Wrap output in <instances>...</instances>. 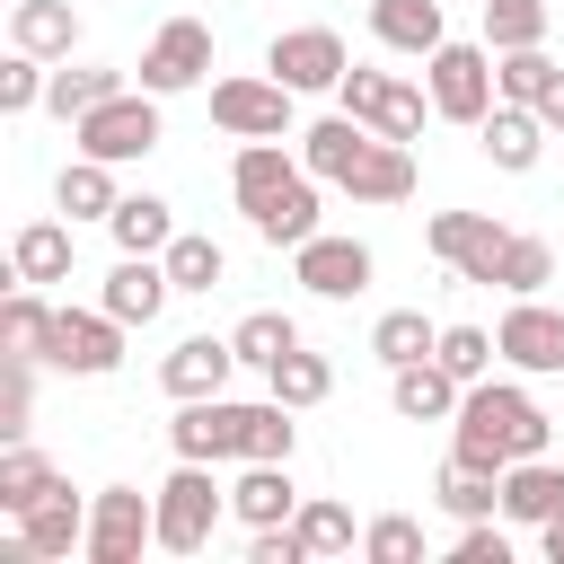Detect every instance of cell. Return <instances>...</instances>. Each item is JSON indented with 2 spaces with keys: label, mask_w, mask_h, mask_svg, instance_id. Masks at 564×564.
Segmentation results:
<instances>
[{
  "label": "cell",
  "mask_w": 564,
  "mask_h": 564,
  "mask_svg": "<svg viewBox=\"0 0 564 564\" xmlns=\"http://www.w3.org/2000/svg\"><path fill=\"white\" fill-rule=\"evenodd\" d=\"M300 159H308L317 185H335L352 203H405L414 194V150L370 132V123H352V115H317L300 132Z\"/></svg>",
  "instance_id": "obj_1"
},
{
  "label": "cell",
  "mask_w": 564,
  "mask_h": 564,
  "mask_svg": "<svg viewBox=\"0 0 564 564\" xmlns=\"http://www.w3.org/2000/svg\"><path fill=\"white\" fill-rule=\"evenodd\" d=\"M229 194H238V212H247V229H256L264 247L317 238V176H308V159H291L282 141H238Z\"/></svg>",
  "instance_id": "obj_2"
},
{
  "label": "cell",
  "mask_w": 564,
  "mask_h": 564,
  "mask_svg": "<svg viewBox=\"0 0 564 564\" xmlns=\"http://www.w3.org/2000/svg\"><path fill=\"white\" fill-rule=\"evenodd\" d=\"M546 441H555V423L538 414V397L529 388H502V379H476L467 397H458V441H449V458H476V467H511V458H546Z\"/></svg>",
  "instance_id": "obj_3"
},
{
  "label": "cell",
  "mask_w": 564,
  "mask_h": 564,
  "mask_svg": "<svg viewBox=\"0 0 564 564\" xmlns=\"http://www.w3.org/2000/svg\"><path fill=\"white\" fill-rule=\"evenodd\" d=\"M511 238H520V229H502L494 212H432V220H423V247H432L458 282H476V291H502Z\"/></svg>",
  "instance_id": "obj_4"
},
{
  "label": "cell",
  "mask_w": 564,
  "mask_h": 564,
  "mask_svg": "<svg viewBox=\"0 0 564 564\" xmlns=\"http://www.w3.org/2000/svg\"><path fill=\"white\" fill-rule=\"evenodd\" d=\"M220 511H229V494L212 485V458H176L167 485H159V546L167 555H203Z\"/></svg>",
  "instance_id": "obj_5"
},
{
  "label": "cell",
  "mask_w": 564,
  "mask_h": 564,
  "mask_svg": "<svg viewBox=\"0 0 564 564\" xmlns=\"http://www.w3.org/2000/svg\"><path fill=\"white\" fill-rule=\"evenodd\" d=\"M70 141H79L88 159H106V167H132V159L159 150V97H150V88H115L106 106H88V115L70 123Z\"/></svg>",
  "instance_id": "obj_6"
},
{
  "label": "cell",
  "mask_w": 564,
  "mask_h": 564,
  "mask_svg": "<svg viewBox=\"0 0 564 564\" xmlns=\"http://www.w3.org/2000/svg\"><path fill=\"white\" fill-rule=\"evenodd\" d=\"M141 546H159V494L141 485H106L88 502V564H141Z\"/></svg>",
  "instance_id": "obj_7"
},
{
  "label": "cell",
  "mask_w": 564,
  "mask_h": 564,
  "mask_svg": "<svg viewBox=\"0 0 564 564\" xmlns=\"http://www.w3.org/2000/svg\"><path fill=\"white\" fill-rule=\"evenodd\" d=\"M423 79H432V115L441 123H485L494 115V44H441L432 62H423Z\"/></svg>",
  "instance_id": "obj_8"
},
{
  "label": "cell",
  "mask_w": 564,
  "mask_h": 564,
  "mask_svg": "<svg viewBox=\"0 0 564 564\" xmlns=\"http://www.w3.org/2000/svg\"><path fill=\"white\" fill-rule=\"evenodd\" d=\"M291 97L300 88H282L273 70H238V79H212V123L229 141H282L291 132Z\"/></svg>",
  "instance_id": "obj_9"
},
{
  "label": "cell",
  "mask_w": 564,
  "mask_h": 564,
  "mask_svg": "<svg viewBox=\"0 0 564 564\" xmlns=\"http://www.w3.org/2000/svg\"><path fill=\"white\" fill-rule=\"evenodd\" d=\"M335 97H344L352 123H370V132H388V141H414V132H423V106H432L414 79H397V70H361V62L344 70Z\"/></svg>",
  "instance_id": "obj_10"
},
{
  "label": "cell",
  "mask_w": 564,
  "mask_h": 564,
  "mask_svg": "<svg viewBox=\"0 0 564 564\" xmlns=\"http://www.w3.org/2000/svg\"><path fill=\"white\" fill-rule=\"evenodd\" d=\"M123 335H132V326H123L106 300H97V308H62V317H53L44 361H53V370H70V379H106V370L123 361Z\"/></svg>",
  "instance_id": "obj_11"
},
{
  "label": "cell",
  "mask_w": 564,
  "mask_h": 564,
  "mask_svg": "<svg viewBox=\"0 0 564 564\" xmlns=\"http://www.w3.org/2000/svg\"><path fill=\"white\" fill-rule=\"evenodd\" d=\"M264 70H273L282 88L317 97V88H344L352 53H344V35H335V26H282V35L264 44Z\"/></svg>",
  "instance_id": "obj_12"
},
{
  "label": "cell",
  "mask_w": 564,
  "mask_h": 564,
  "mask_svg": "<svg viewBox=\"0 0 564 564\" xmlns=\"http://www.w3.org/2000/svg\"><path fill=\"white\" fill-rule=\"evenodd\" d=\"M212 79V26L203 18H167L159 35H150V53H141V88L150 97H185V88H203Z\"/></svg>",
  "instance_id": "obj_13"
},
{
  "label": "cell",
  "mask_w": 564,
  "mask_h": 564,
  "mask_svg": "<svg viewBox=\"0 0 564 564\" xmlns=\"http://www.w3.org/2000/svg\"><path fill=\"white\" fill-rule=\"evenodd\" d=\"M370 247L361 238H335V229H317V238H300L291 247V282L300 291H317V300H361L370 291Z\"/></svg>",
  "instance_id": "obj_14"
},
{
  "label": "cell",
  "mask_w": 564,
  "mask_h": 564,
  "mask_svg": "<svg viewBox=\"0 0 564 564\" xmlns=\"http://www.w3.org/2000/svg\"><path fill=\"white\" fill-rule=\"evenodd\" d=\"M494 344H502V361H511V370H529V379H555V370H564V308L529 291V300H511V308H502Z\"/></svg>",
  "instance_id": "obj_15"
},
{
  "label": "cell",
  "mask_w": 564,
  "mask_h": 564,
  "mask_svg": "<svg viewBox=\"0 0 564 564\" xmlns=\"http://www.w3.org/2000/svg\"><path fill=\"white\" fill-rule=\"evenodd\" d=\"M238 423H247V405H229V397H176V423H167V449L176 458H238Z\"/></svg>",
  "instance_id": "obj_16"
},
{
  "label": "cell",
  "mask_w": 564,
  "mask_h": 564,
  "mask_svg": "<svg viewBox=\"0 0 564 564\" xmlns=\"http://www.w3.org/2000/svg\"><path fill=\"white\" fill-rule=\"evenodd\" d=\"M229 370H247L229 335H185V344L159 361V388H167V397H220V388H229Z\"/></svg>",
  "instance_id": "obj_17"
},
{
  "label": "cell",
  "mask_w": 564,
  "mask_h": 564,
  "mask_svg": "<svg viewBox=\"0 0 564 564\" xmlns=\"http://www.w3.org/2000/svg\"><path fill=\"white\" fill-rule=\"evenodd\" d=\"M18 538L35 546V564H62V555H79V546H88V502H79L70 485H53L44 502H26V511H18Z\"/></svg>",
  "instance_id": "obj_18"
},
{
  "label": "cell",
  "mask_w": 564,
  "mask_h": 564,
  "mask_svg": "<svg viewBox=\"0 0 564 564\" xmlns=\"http://www.w3.org/2000/svg\"><path fill=\"white\" fill-rule=\"evenodd\" d=\"M476 132H485V159H494L502 176H529V167H538V150H546V115H538V106H520V97H494V115H485Z\"/></svg>",
  "instance_id": "obj_19"
},
{
  "label": "cell",
  "mask_w": 564,
  "mask_h": 564,
  "mask_svg": "<svg viewBox=\"0 0 564 564\" xmlns=\"http://www.w3.org/2000/svg\"><path fill=\"white\" fill-rule=\"evenodd\" d=\"M300 502H308V494L291 485V458H247V476L229 485V511H238L247 529H282Z\"/></svg>",
  "instance_id": "obj_20"
},
{
  "label": "cell",
  "mask_w": 564,
  "mask_h": 564,
  "mask_svg": "<svg viewBox=\"0 0 564 564\" xmlns=\"http://www.w3.org/2000/svg\"><path fill=\"white\" fill-rule=\"evenodd\" d=\"M564 511V467L555 458H511L502 467V520L511 529H546Z\"/></svg>",
  "instance_id": "obj_21"
},
{
  "label": "cell",
  "mask_w": 564,
  "mask_h": 564,
  "mask_svg": "<svg viewBox=\"0 0 564 564\" xmlns=\"http://www.w3.org/2000/svg\"><path fill=\"white\" fill-rule=\"evenodd\" d=\"M370 35H379L388 53L432 62V53L449 44V18H441V0H370Z\"/></svg>",
  "instance_id": "obj_22"
},
{
  "label": "cell",
  "mask_w": 564,
  "mask_h": 564,
  "mask_svg": "<svg viewBox=\"0 0 564 564\" xmlns=\"http://www.w3.org/2000/svg\"><path fill=\"white\" fill-rule=\"evenodd\" d=\"M458 379L441 370V361H405V370H388V405L405 414V423H458Z\"/></svg>",
  "instance_id": "obj_23"
},
{
  "label": "cell",
  "mask_w": 564,
  "mask_h": 564,
  "mask_svg": "<svg viewBox=\"0 0 564 564\" xmlns=\"http://www.w3.org/2000/svg\"><path fill=\"white\" fill-rule=\"evenodd\" d=\"M9 44L35 53V62H70V44H79V9H70V0H18V9H9Z\"/></svg>",
  "instance_id": "obj_24"
},
{
  "label": "cell",
  "mask_w": 564,
  "mask_h": 564,
  "mask_svg": "<svg viewBox=\"0 0 564 564\" xmlns=\"http://www.w3.org/2000/svg\"><path fill=\"white\" fill-rule=\"evenodd\" d=\"M167 291H176V282H167V264H159V256H123V264L106 273V291H97V300H106L123 326H150V317L167 308Z\"/></svg>",
  "instance_id": "obj_25"
},
{
  "label": "cell",
  "mask_w": 564,
  "mask_h": 564,
  "mask_svg": "<svg viewBox=\"0 0 564 564\" xmlns=\"http://www.w3.org/2000/svg\"><path fill=\"white\" fill-rule=\"evenodd\" d=\"M9 273L35 282V291H44V282H70V229H62V220H26V229L9 238Z\"/></svg>",
  "instance_id": "obj_26"
},
{
  "label": "cell",
  "mask_w": 564,
  "mask_h": 564,
  "mask_svg": "<svg viewBox=\"0 0 564 564\" xmlns=\"http://www.w3.org/2000/svg\"><path fill=\"white\" fill-rule=\"evenodd\" d=\"M264 397H282L291 414H308V405H326V397H335V361H326V352H308V344H291V352L264 370Z\"/></svg>",
  "instance_id": "obj_27"
},
{
  "label": "cell",
  "mask_w": 564,
  "mask_h": 564,
  "mask_svg": "<svg viewBox=\"0 0 564 564\" xmlns=\"http://www.w3.org/2000/svg\"><path fill=\"white\" fill-rule=\"evenodd\" d=\"M53 203H62L70 220H115V203H123V194H115V167L79 150V159H70V167L53 176Z\"/></svg>",
  "instance_id": "obj_28"
},
{
  "label": "cell",
  "mask_w": 564,
  "mask_h": 564,
  "mask_svg": "<svg viewBox=\"0 0 564 564\" xmlns=\"http://www.w3.org/2000/svg\"><path fill=\"white\" fill-rule=\"evenodd\" d=\"M432 502H441L449 520H494V511H502V476L476 467V458H449L441 485H432Z\"/></svg>",
  "instance_id": "obj_29"
},
{
  "label": "cell",
  "mask_w": 564,
  "mask_h": 564,
  "mask_svg": "<svg viewBox=\"0 0 564 564\" xmlns=\"http://www.w3.org/2000/svg\"><path fill=\"white\" fill-rule=\"evenodd\" d=\"M53 317H62V308H44V291H35V282H18V291L0 300V352H26V361H44V344H53Z\"/></svg>",
  "instance_id": "obj_30"
},
{
  "label": "cell",
  "mask_w": 564,
  "mask_h": 564,
  "mask_svg": "<svg viewBox=\"0 0 564 564\" xmlns=\"http://www.w3.org/2000/svg\"><path fill=\"white\" fill-rule=\"evenodd\" d=\"M115 88H123V70H106V62H79V70H70V62H62V70L44 79V106H53L62 123H79V115H88V106H106Z\"/></svg>",
  "instance_id": "obj_31"
},
{
  "label": "cell",
  "mask_w": 564,
  "mask_h": 564,
  "mask_svg": "<svg viewBox=\"0 0 564 564\" xmlns=\"http://www.w3.org/2000/svg\"><path fill=\"white\" fill-rule=\"evenodd\" d=\"M106 229H115V247H123V256H159V247L176 238V212H167L159 194H123Z\"/></svg>",
  "instance_id": "obj_32"
},
{
  "label": "cell",
  "mask_w": 564,
  "mask_h": 564,
  "mask_svg": "<svg viewBox=\"0 0 564 564\" xmlns=\"http://www.w3.org/2000/svg\"><path fill=\"white\" fill-rule=\"evenodd\" d=\"M159 264H167V282H176V291H220V273H229L220 238H203V229H176V238L159 247Z\"/></svg>",
  "instance_id": "obj_33"
},
{
  "label": "cell",
  "mask_w": 564,
  "mask_h": 564,
  "mask_svg": "<svg viewBox=\"0 0 564 564\" xmlns=\"http://www.w3.org/2000/svg\"><path fill=\"white\" fill-rule=\"evenodd\" d=\"M432 344H441V326H432L423 308H388V317L370 326V352H379L388 370H405V361H432Z\"/></svg>",
  "instance_id": "obj_34"
},
{
  "label": "cell",
  "mask_w": 564,
  "mask_h": 564,
  "mask_svg": "<svg viewBox=\"0 0 564 564\" xmlns=\"http://www.w3.org/2000/svg\"><path fill=\"white\" fill-rule=\"evenodd\" d=\"M53 485H62V476H53V458H44V449H26V441H9V449H0V511H9V520H18L26 502H44Z\"/></svg>",
  "instance_id": "obj_35"
},
{
  "label": "cell",
  "mask_w": 564,
  "mask_h": 564,
  "mask_svg": "<svg viewBox=\"0 0 564 564\" xmlns=\"http://www.w3.org/2000/svg\"><path fill=\"white\" fill-rule=\"evenodd\" d=\"M229 344H238V361H247V370H273V361L300 344V326H291L282 308H247V317L229 326Z\"/></svg>",
  "instance_id": "obj_36"
},
{
  "label": "cell",
  "mask_w": 564,
  "mask_h": 564,
  "mask_svg": "<svg viewBox=\"0 0 564 564\" xmlns=\"http://www.w3.org/2000/svg\"><path fill=\"white\" fill-rule=\"evenodd\" d=\"M432 361L458 379V388H476V379H494V361H502V344L485 335V326H441V344H432Z\"/></svg>",
  "instance_id": "obj_37"
},
{
  "label": "cell",
  "mask_w": 564,
  "mask_h": 564,
  "mask_svg": "<svg viewBox=\"0 0 564 564\" xmlns=\"http://www.w3.org/2000/svg\"><path fill=\"white\" fill-rule=\"evenodd\" d=\"M546 18H555V0H485V44L494 53L546 44Z\"/></svg>",
  "instance_id": "obj_38"
},
{
  "label": "cell",
  "mask_w": 564,
  "mask_h": 564,
  "mask_svg": "<svg viewBox=\"0 0 564 564\" xmlns=\"http://www.w3.org/2000/svg\"><path fill=\"white\" fill-rule=\"evenodd\" d=\"M291 441H300V423H291L282 397L247 405V423H238V458H291Z\"/></svg>",
  "instance_id": "obj_39"
},
{
  "label": "cell",
  "mask_w": 564,
  "mask_h": 564,
  "mask_svg": "<svg viewBox=\"0 0 564 564\" xmlns=\"http://www.w3.org/2000/svg\"><path fill=\"white\" fill-rule=\"evenodd\" d=\"M291 529H300V546H308V555H352V511H344V502H326V494H308V502L291 511Z\"/></svg>",
  "instance_id": "obj_40"
},
{
  "label": "cell",
  "mask_w": 564,
  "mask_h": 564,
  "mask_svg": "<svg viewBox=\"0 0 564 564\" xmlns=\"http://www.w3.org/2000/svg\"><path fill=\"white\" fill-rule=\"evenodd\" d=\"M546 282H555V247L520 229V238H511V256H502V291H511V300H529V291H546Z\"/></svg>",
  "instance_id": "obj_41"
},
{
  "label": "cell",
  "mask_w": 564,
  "mask_h": 564,
  "mask_svg": "<svg viewBox=\"0 0 564 564\" xmlns=\"http://www.w3.org/2000/svg\"><path fill=\"white\" fill-rule=\"evenodd\" d=\"M361 555H370V564H414V555H423V520H405V511H379V520L361 529Z\"/></svg>",
  "instance_id": "obj_42"
},
{
  "label": "cell",
  "mask_w": 564,
  "mask_h": 564,
  "mask_svg": "<svg viewBox=\"0 0 564 564\" xmlns=\"http://www.w3.org/2000/svg\"><path fill=\"white\" fill-rule=\"evenodd\" d=\"M546 44H520V53H494V88L502 97H520V106H538V88H546Z\"/></svg>",
  "instance_id": "obj_43"
},
{
  "label": "cell",
  "mask_w": 564,
  "mask_h": 564,
  "mask_svg": "<svg viewBox=\"0 0 564 564\" xmlns=\"http://www.w3.org/2000/svg\"><path fill=\"white\" fill-rule=\"evenodd\" d=\"M44 79H53V70H44L35 53H18V44H9V62H0V115H26V106H44Z\"/></svg>",
  "instance_id": "obj_44"
},
{
  "label": "cell",
  "mask_w": 564,
  "mask_h": 564,
  "mask_svg": "<svg viewBox=\"0 0 564 564\" xmlns=\"http://www.w3.org/2000/svg\"><path fill=\"white\" fill-rule=\"evenodd\" d=\"M458 564H511V520L494 511V520H458V546H449Z\"/></svg>",
  "instance_id": "obj_45"
},
{
  "label": "cell",
  "mask_w": 564,
  "mask_h": 564,
  "mask_svg": "<svg viewBox=\"0 0 564 564\" xmlns=\"http://www.w3.org/2000/svg\"><path fill=\"white\" fill-rule=\"evenodd\" d=\"M538 115H546V132H564V62L546 70V88H538Z\"/></svg>",
  "instance_id": "obj_46"
},
{
  "label": "cell",
  "mask_w": 564,
  "mask_h": 564,
  "mask_svg": "<svg viewBox=\"0 0 564 564\" xmlns=\"http://www.w3.org/2000/svg\"><path fill=\"white\" fill-rule=\"evenodd\" d=\"M538 546H546V564H564V511H555V520L538 529Z\"/></svg>",
  "instance_id": "obj_47"
}]
</instances>
